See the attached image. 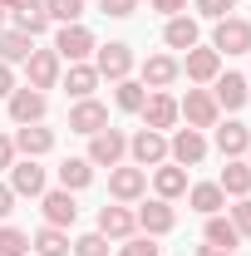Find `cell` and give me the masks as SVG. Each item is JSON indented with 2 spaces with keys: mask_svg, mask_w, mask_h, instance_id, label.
Returning <instances> with one entry per match:
<instances>
[{
  "mask_svg": "<svg viewBox=\"0 0 251 256\" xmlns=\"http://www.w3.org/2000/svg\"><path fill=\"white\" fill-rule=\"evenodd\" d=\"M153 188H158L162 202L182 197V192H188V168H178V162H158V168H153Z\"/></svg>",
  "mask_w": 251,
  "mask_h": 256,
  "instance_id": "cell-19",
  "label": "cell"
},
{
  "mask_svg": "<svg viewBox=\"0 0 251 256\" xmlns=\"http://www.w3.org/2000/svg\"><path fill=\"white\" fill-rule=\"evenodd\" d=\"M34 252L40 256H69V232H64V226H40V232H34V242H30Z\"/></svg>",
  "mask_w": 251,
  "mask_h": 256,
  "instance_id": "cell-30",
  "label": "cell"
},
{
  "mask_svg": "<svg viewBox=\"0 0 251 256\" xmlns=\"http://www.w3.org/2000/svg\"><path fill=\"white\" fill-rule=\"evenodd\" d=\"M74 256H108V236H104V232L79 236V242H74Z\"/></svg>",
  "mask_w": 251,
  "mask_h": 256,
  "instance_id": "cell-35",
  "label": "cell"
},
{
  "mask_svg": "<svg viewBox=\"0 0 251 256\" xmlns=\"http://www.w3.org/2000/svg\"><path fill=\"white\" fill-rule=\"evenodd\" d=\"M25 74H30V89H54L60 84V74H64V60L54 54V50H34L30 60H25Z\"/></svg>",
  "mask_w": 251,
  "mask_h": 256,
  "instance_id": "cell-8",
  "label": "cell"
},
{
  "mask_svg": "<svg viewBox=\"0 0 251 256\" xmlns=\"http://www.w3.org/2000/svg\"><path fill=\"white\" fill-rule=\"evenodd\" d=\"M94 50H98V40H94L89 25H60V34H54V54H60V60L84 64Z\"/></svg>",
  "mask_w": 251,
  "mask_h": 256,
  "instance_id": "cell-1",
  "label": "cell"
},
{
  "mask_svg": "<svg viewBox=\"0 0 251 256\" xmlns=\"http://www.w3.org/2000/svg\"><path fill=\"white\" fill-rule=\"evenodd\" d=\"M15 94V74H10V64L0 60V98H10Z\"/></svg>",
  "mask_w": 251,
  "mask_h": 256,
  "instance_id": "cell-42",
  "label": "cell"
},
{
  "mask_svg": "<svg viewBox=\"0 0 251 256\" xmlns=\"http://www.w3.org/2000/svg\"><path fill=\"white\" fill-rule=\"evenodd\" d=\"M168 158L178 162V168H197V162L207 158V138H202L197 128H178V133L168 138Z\"/></svg>",
  "mask_w": 251,
  "mask_h": 256,
  "instance_id": "cell-7",
  "label": "cell"
},
{
  "mask_svg": "<svg viewBox=\"0 0 251 256\" xmlns=\"http://www.w3.org/2000/svg\"><path fill=\"white\" fill-rule=\"evenodd\" d=\"M178 118H188V128H217V118H222V108H217V98L207 94V89H188V98L178 104Z\"/></svg>",
  "mask_w": 251,
  "mask_h": 256,
  "instance_id": "cell-2",
  "label": "cell"
},
{
  "mask_svg": "<svg viewBox=\"0 0 251 256\" xmlns=\"http://www.w3.org/2000/svg\"><path fill=\"white\" fill-rule=\"evenodd\" d=\"M188 202H192V212H202V217H217L222 202H226V192H222L217 182H192V188H188Z\"/></svg>",
  "mask_w": 251,
  "mask_h": 256,
  "instance_id": "cell-26",
  "label": "cell"
},
{
  "mask_svg": "<svg viewBox=\"0 0 251 256\" xmlns=\"http://www.w3.org/2000/svg\"><path fill=\"white\" fill-rule=\"evenodd\" d=\"M118 256H158V246H153V236H128L118 246Z\"/></svg>",
  "mask_w": 251,
  "mask_h": 256,
  "instance_id": "cell-36",
  "label": "cell"
},
{
  "mask_svg": "<svg viewBox=\"0 0 251 256\" xmlns=\"http://www.w3.org/2000/svg\"><path fill=\"white\" fill-rule=\"evenodd\" d=\"M138 114H143V124H148V128H158V133H162V128L178 124V98L162 94V89H153V94L143 98V108H138Z\"/></svg>",
  "mask_w": 251,
  "mask_h": 256,
  "instance_id": "cell-13",
  "label": "cell"
},
{
  "mask_svg": "<svg viewBox=\"0 0 251 256\" xmlns=\"http://www.w3.org/2000/svg\"><path fill=\"white\" fill-rule=\"evenodd\" d=\"M20 5H25V0H0V10H20Z\"/></svg>",
  "mask_w": 251,
  "mask_h": 256,
  "instance_id": "cell-45",
  "label": "cell"
},
{
  "mask_svg": "<svg viewBox=\"0 0 251 256\" xmlns=\"http://www.w3.org/2000/svg\"><path fill=\"white\" fill-rule=\"evenodd\" d=\"M104 5V15H114V20H128L133 10H138V0H98Z\"/></svg>",
  "mask_w": 251,
  "mask_h": 256,
  "instance_id": "cell-39",
  "label": "cell"
},
{
  "mask_svg": "<svg viewBox=\"0 0 251 256\" xmlns=\"http://www.w3.org/2000/svg\"><path fill=\"white\" fill-rule=\"evenodd\" d=\"M202 236H207V246H222V252H232V246H236V242H242V232H236V226H232V217H207V232H202Z\"/></svg>",
  "mask_w": 251,
  "mask_h": 256,
  "instance_id": "cell-31",
  "label": "cell"
},
{
  "mask_svg": "<svg viewBox=\"0 0 251 256\" xmlns=\"http://www.w3.org/2000/svg\"><path fill=\"white\" fill-rule=\"evenodd\" d=\"M44 15H50V20H60V25H79L84 0H44Z\"/></svg>",
  "mask_w": 251,
  "mask_h": 256,
  "instance_id": "cell-33",
  "label": "cell"
},
{
  "mask_svg": "<svg viewBox=\"0 0 251 256\" xmlns=\"http://www.w3.org/2000/svg\"><path fill=\"white\" fill-rule=\"evenodd\" d=\"M15 212V192H10V182H0V222Z\"/></svg>",
  "mask_w": 251,
  "mask_h": 256,
  "instance_id": "cell-41",
  "label": "cell"
},
{
  "mask_svg": "<svg viewBox=\"0 0 251 256\" xmlns=\"http://www.w3.org/2000/svg\"><path fill=\"white\" fill-rule=\"evenodd\" d=\"M94 69H98V79H128V69H133V50H128L124 40H108V44H98L94 50Z\"/></svg>",
  "mask_w": 251,
  "mask_h": 256,
  "instance_id": "cell-5",
  "label": "cell"
},
{
  "mask_svg": "<svg viewBox=\"0 0 251 256\" xmlns=\"http://www.w3.org/2000/svg\"><path fill=\"white\" fill-rule=\"evenodd\" d=\"M0 30H5V10H0Z\"/></svg>",
  "mask_w": 251,
  "mask_h": 256,
  "instance_id": "cell-46",
  "label": "cell"
},
{
  "mask_svg": "<svg viewBox=\"0 0 251 256\" xmlns=\"http://www.w3.org/2000/svg\"><path fill=\"white\" fill-rule=\"evenodd\" d=\"M197 256H232V252H222V246H202Z\"/></svg>",
  "mask_w": 251,
  "mask_h": 256,
  "instance_id": "cell-44",
  "label": "cell"
},
{
  "mask_svg": "<svg viewBox=\"0 0 251 256\" xmlns=\"http://www.w3.org/2000/svg\"><path fill=\"white\" fill-rule=\"evenodd\" d=\"M178 74H182V64L172 54H153V60H143V89H168Z\"/></svg>",
  "mask_w": 251,
  "mask_h": 256,
  "instance_id": "cell-21",
  "label": "cell"
},
{
  "mask_svg": "<svg viewBox=\"0 0 251 256\" xmlns=\"http://www.w3.org/2000/svg\"><path fill=\"white\" fill-rule=\"evenodd\" d=\"M40 207H44V222L50 226H74V217H79V207H74V192L64 188H44V197H40Z\"/></svg>",
  "mask_w": 251,
  "mask_h": 256,
  "instance_id": "cell-16",
  "label": "cell"
},
{
  "mask_svg": "<svg viewBox=\"0 0 251 256\" xmlns=\"http://www.w3.org/2000/svg\"><path fill=\"white\" fill-rule=\"evenodd\" d=\"M34 54V40L25 30H0V60L5 64H25Z\"/></svg>",
  "mask_w": 251,
  "mask_h": 256,
  "instance_id": "cell-27",
  "label": "cell"
},
{
  "mask_svg": "<svg viewBox=\"0 0 251 256\" xmlns=\"http://www.w3.org/2000/svg\"><path fill=\"white\" fill-rule=\"evenodd\" d=\"M94 182V162L89 158H64L60 162V188L64 192H79V188H89Z\"/></svg>",
  "mask_w": 251,
  "mask_h": 256,
  "instance_id": "cell-28",
  "label": "cell"
},
{
  "mask_svg": "<svg viewBox=\"0 0 251 256\" xmlns=\"http://www.w3.org/2000/svg\"><path fill=\"white\" fill-rule=\"evenodd\" d=\"M143 98H148V89H143L138 79H118V84H114V104H118L124 114H138Z\"/></svg>",
  "mask_w": 251,
  "mask_h": 256,
  "instance_id": "cell-32",
  "label": "cell"
},
{
  "mask_svg": "<svg viewBox=\"0 0 251 256\" xmlns=\"http://www.w3.org/2000/svg\"><path fill=\"white\" fill-rule=\"evenodd\" d=\"M128 153H133V168H158V162H168V138L158 133V128H138L133 138H128Z\"/></svg>",
  "mask_w": 251,
  "mask_h": 256,
  "instance_id": "cell-4",
  "label": "cell"
},
{
  "mask_svg": "<svg viewBox=\"0 0 251 256\" xmlns=\"http://www.w3.org/2000/svg\"><path fill=\"white\" fill-rule=\"evenodd\" d=\"M182 74H188L192 84H212V79L222 74V54H217V50H202V44H192L188 60H182Z\"/></svg>",
  "mask_w": 251,
  "mask_h": 256,
  "instance_id": "cell-12",
  "label": "cell"
},
{
  "mask_svg": "<svg viewBox=\"0 0 251 256\" xmlns=\"http://www.w3.org/2000/svg\"><path fill=\"white\" fill-rule=\"evenodd\" d=\"M124 153H128V138L118 128H98L94 138H89V162H94V168H118Z\"/></svg>",
  "mask_w": 251,
  "mask_h": 256,
  "instance_id": "cell-6",
  "label": "cell"
},
{
  "mask_svg": "<svg viewBox=\"0 0 251 256\" xmlns=\"http://www.w3.org/2000/svg\"><path fill=\"white\" fill-rule=\"evenodd\" d=\"M212 50H217V54H246V50H251V20H242V15L217 20V30H212Z\"/></svg>",
  "mask_w": 251,
  "mask_h": 256,
  "instance_id": "cell-3",
  "label": "cell"
},
{
  "mask_svg": "<svg viewBox=\"0 0 251 256\" xmlns=\"http://www.w3.org/2000/svg\"><path fill=\"white\" fill-rule=\"evenodd\" d=\"M69 128H74V133H89V138H94L98 128H108V108H104L98 98H79V104L69 108Z\"/></svg>",
  "mask_w": 251,
  "mask_h": 256,
  "instance_id": "cell-15",
  "label": "cell"
},
{
  "mask_svg": "<svg viewBox=\"0 0 251 256\" xmlns=\"http://www.w3.org/2000/svg\"><path fill=\"white\" fill-rule=\"evenodd\" d=\"M10 15H15V30H25L30 40H34V34H44L50 25H54V20L44 15V0H25V5H20V10H10Z\"/></svg>",
  "mask_w": 251,
  "mask_h": 256,
  "instance_id": "cell-25",
  "label": "cell"
},
{
  "mask_svg": "<svg viewBox=\"0 0 251 256\" xmlns=\"http://www.w3.org/2000/svg\"><path fill=\"white\" fill-rule=\"evenodd\" d=\"M98 232H104L108 242H128V236L138 232V217H133L128 207H98Z\"/></svg>",
  "mask_w": 251,
  "mask_h": 256,
  "instance_id": "cell-18",
  "label": "cell"
},
{
  "mask_svg": "<svg viewBox=\"0 0 251 256\" xmlns=\"http://www.w3.org/2000/svg\"><path fill=\"white\" fill-rule=\"evenodd\" d=\"M30 252V236L20 226H0V256H25Z\"/></svg>",
  "mask_w": 251,
  "mask_h": 256,
  "instance_id": "cell-34",
  "label": "cell"
},
{
  "mask_svg": "<svg viewBox=\"0 0 251 256\" xmlns=\"http://www.w3.org/2000/svg\"><path fill=\"white\" fill-rule=\"evenodd\" d=\"M197 10H202L207 20H226V15L236 10V0H197Z\"/></svg>",
  "mask_w": 251,
  "mask_h": 256,
  "instance_id": "cell-37",
  "label": "cell"
},
{
  "mask_svg": "<svg viewBox=\"0 0 251 256\" xmlns=\"http://www.w3.org/2000/svg\"><path fill=\"white\" fill-rule=\"evenodd\" d=\"M246 153H251V148H246Z\"/></svg>",
  "mask_w": 251,
  "mask_h": 256,
  "instance_id": "cell-47",
  "label": "cell"
},
{
  "mask_svg": "<svg viewBox=\"0 0 251 256\" xmlns=\"http://www.w3.org/2000/svg\"><path fill=\"white\" fill-rule=\"evenodd\" d=\"M217 188L226 192V197H246V192H251V162L226 158V168H222V178H217Z\"/></svg>",
  "mask_w": 251,
  "mask_h": 256,
  "instance_id": "cell-23",
  "label": "cell"
},
{
  "mask_svg": "<svg viewBox=\"0 0 251 256\" xmlns=\"http://www.w3.org/2000/svg\"><path fill=\"white\" fill-rule=\"evenodd\" d=\"M232 226H236L242 236H251V197H242V202L232 207Z\"/></svg>",
  "mask_w": 251,
  "mask_h": 256,
  "instance_id": "cell-38",
  "label": "cell"
},
{
  "mask_svg": "<svg viewBox=\"0 0 251 256\" xmlns=\"http://www.w3.org/2000/svg\"><path fill=\"white\" fill-rule=\"evenodd\" d=\"M162 40H168V50H182V54H188L192 44H197V20H192V15H172L168 30H162Z\"/></svg>",
  "mask_w": 251,
  "mask_h": 256,
  "instance_id": "cell-29",
  "label": "cell"
},
{
  "mask_svg": "<svg viewBox=\"0 0 251 256\" xmlns=\"http://www.w3.org/2000/svg\"><path fill=\"white\" fill-rule=\"evenodd\" d=\"M54 148V133L40 124H20V133H15V153H25V158H44Z\"/></svg>",
  "mask_w": 251,
  "mask_h": 256,
  "instance_id": "cell-20",
  "label": "cell"
},
{
  "mask_svg": "<svg viewBox=\"0 0 251 256\" xmlns=\"http://www.w3.org/2000/svg\"><path fill=\"white\" fill-rule=\"evenodd\" d=\"M133 217H138V226H143L148 236H168V232L178 226V212H172V207H168L162 197H153V202H143V207H138Z\"/></svg>",
  "mask_w": 251,
  "mask_h": 256,
  "instance_id": "cell-10",
  "label": "cell"
},
{
  "mask_svg": "<svg viewBox=\"0 0 251 256\" xmlns=\"http://www.w3.org/2000/svg\"><path fill=\"white\" fill-rule=\"evenodd\" d=\"M5 104H10V118H15V124H40V118H44V108H50V98L40 94V89H30V84H25V89H15Z\"/></svg>",
  "mask_w": 251,
  "mask_h": 256,
  "instance_id": "cell-9",
  "label": "cell"
},
{
  "mask_svg": "<svg viewBox=\"0 0 251 256\" xmlns=\"http://www.w3.org/2000/svg\"><path fill=\"white\" fill-rule=\"evenodd\" d=\"M148 5H153L158 15H168V20H172V15H182V10H188V0H148Z\"/></svg>",
  "mask_w": 251,
  "mask_h": 256,
  "instance_id": "cell-40",
  "label": "cell"
},
{
  "mask_svg": "<svg viewBox=\"0 0 251 256\" xmlns=\"http://www.w3.org/2000/svg\"><path fill=\"white\" fill-rule=\"evenodd\" d=\"M212 84H217V89H212L217 108H246V98H251V79L246 74H217Z\"/></svg>",
  "mask_w": 251,
  "mask_h": 256,
  "instance_id": "cell-14",
  "label": "cell"
},
{
  "mask_svg": "<svg viewBox=\"0 0 251 256\" xmlns=\"http://www.w3.org/2000/svg\"><path fill=\"white\" fill-rule=\"evenodd\" d=\"M64 89H69V98H94L98 89V69L94 64H69V74H60Z\"/></svg>",
  "mask_w": 251,
  "mask_h": 256,
  "instance_id": "cell-24",
  "label": "cell"
},
{
  "mask_svg": "<svg viewBox=\"0 0 251 256\" xmlns=\"http://www.w3.org/2000/svg\"><path fill=\"white\" fill-rule=\"evenodd\" d=\"M217 148H222V158H242L251 148V128L236 124V118L232 124H217Z\"/></svg>",
  "mask_w": 251,
  "mask_h": 256,
  "instance_id": "cell-22",
  "label": "cell"
},
{
  "mask_svg": "<svg viewBox=\"0 0 251 256\" xmlns=\"http://www.w3.org/2000/svg\"><path fill=\"white\" fill-rule=\"evenodd\" d=\"M10 192H15V197H44V168L34 158L10 162Z\"/></svg>",
  "mask_w": 251,
  "mask_h": 256,
  "instance_id": "cell-11",
  "label": "cell"
},
{
  "mask_svg": "<svg viewBox=\"0 0 251 256\" xmlns=\"http://www.w3.org/2000/svg\"><path fill=\"white\" fill-rule=\"evenodd\" d=\"M143 188H148V172H143V168H114V172H108V192H114L118 202H138Z\"/></svg>",
  "mask_w": 251,
  "mask_h": 256,
  "instance_id": "cell-17",
  "label": "cell"
},
{
  "mask_svg": "<svg viewBox=\"0 0 251 256\" xmlns=\"http://www.w3.org/2000/svg\"><path fill=\"white\" fill-rule=\"evenodd\" d=\"M10 162H15V138L0 133V168H10Z\"/></svg>",
  "mask_w": 251,
  "mask_h": 256,
  "instance_id": "cell-43",
  "label": "cell"
}]
</instances>
